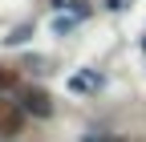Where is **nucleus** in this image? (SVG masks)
<instances>
[{"label":"nucleus","mask_w":146,"mask_h":142,"mask_svg":"<svg viewBox=\"0 0 146 142\" xmlns=\"http://www.w3.org/2000/svg\"><path fill=\"white\" fill-rule=\"evenodd\" d=\"M25 134V106L12 98H0V142H12Z\"/></svg>","instance_id":"nucleus-1"},{"label":"nucleus","mask_w":146,"mask_h":142,"mask_svg":"<svg viewBox=\"0 0 146 142\" xmlns=\"http://www.w3.org/2000/svg\"><path fill=\"white\" fill-rule=\"evenodd\" d=\"M25 114L49 118V114H53V98H49L45 90H29V94H25Z\"/></svg>","instance_id":"nucleus-2"},{"label":"nucleus","mask_w":146,"mask_h":142,"mask_svg":"<svg viewBox=\"0 0 146 142\" xmlns=\"http://www.w3.org/2000/svg\"><path fill=\"white\" fill-rule=\"evenodd\" d=\"M12 81H16V73H12L8 65H0V90H4V85H12Z\"/></svg>","instance_id":"nucleus-3"},{"label":"nucleus","mask_w":146,"mask_h":142,"mask_svg":"<svg viewBox=\"0 0 146 142\" xmlns=\"http://www.w3.org/2000/svg\"><path fill=\"white\" fill-rule=\"evenodd\" d=\"M114 142H138V138H114Z\"/></svg>","instance_id":"nucleus-4"},{"label":"nucleus","mask_w":146,"mask_h":142,"mask_svg":"<svg viewBox=\"0 0 146 142\" xmlns=\"http://www.w3.org/2000/svg\"><path fill=\"white\" fill-rule=\"evenodd\" d=\"M142 45H146V41H142Z\"/></svg>","instance_id":"nucleus-5"}]
</instances>
